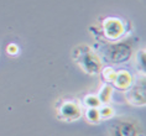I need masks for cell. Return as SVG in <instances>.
Instances as JSON below:
<instances>
[{
  "label": "cell",
  "mask_w": 146,
  "mask_h": 136,
  "mask_svg": "<svg viewBox=\"0 0 146 136\" xmlns=\"http://www.w3.org/2000/svg\"><path fill=\"white\" fill-rule=\"evenodd\" d=\"M73 57L78 62L81 68L88 74H98L103 69L100 57L86 45L76 47L74 52H73Z\"/></svg>",
  "instance_id": "1"
},
{
  "label": "cell",
  "mask_w": 146,
  "mask_h": 136,
  "mask_svg": "<svg viewBox=\"0 0 146 136\" xmlns=\"http://www.w3.org/2000/svg\"><path fill=\"white\" fill-rule=\"evenodd\" d=\"M105 60L113 63H123L126 62L133 54V42L131 40H123L120 42H114L104 48Z\"/></svg>",
  "instance_id": "2"
},
{
  "label": "cell",
  "mask_w": 146,
  "mask_h": 136,
  "mask_svg": "<svg viewBox=\"0 0 146 136\" xmlns=\"http://www.w3.org/2000/svg\"><path fill=\"white\" fill-rule=\"evenodd\" d=\"M126 29L119 17H107L103 21V34L110 41H118L124 36Z\"/></svg>",
  "instance_id": "3"
},
{
  "label": "cell",
  "mask_w": 146,
  "mask_h": 136,
  "mask_svg": "<svg viewBox=\"0 0 146 136\" xmlns=\"http://www.w3.org/2000/svg\"><path fill=\"white\" fill-rule=\"evenodd\" d=\"M58 115H60V119L67 121L77 120L82 115V108L76 102H71V100L63 102L58 108Z\"/></svg>",
  "instance_id": "4"
},
{
  "label": "cell",
  "mask_w": 146,
  "mask_h": 136,
  "mask_svg": "<svg viewBox=\"0 0 146 136\" xmlns=\"http://www.w3.org/2000/svg\"><path fill=\"white\" fill-rule=\"evenodd\" d=\"M126 99L131 105L134 106H145L146 99H145V86L141 87L136 86L133 88H129V92L126 93Z\"/></svg>",
  "instance_id": "5"
},
{
  "label": "cell",
  "mask_w": 146,
  "mask_h": 136,
  "mask_svg": "<svg viewBox=\"0 0 146 136\" xmlns=\"http://www.w3.org/2000/svg\"><path fill=\"white\" fill-rule=\"evenodd\" d=\"M133 83H134V78L130 72L125 71V69L116 72V78L114 80V84L116 88H119L121 90H127L133 86Z\"/></svg>",
  "instance_id": "6"
},
{
  "label": "cell",
  "mask_w": 146,
  "mask_h": 136,
  "mask_svg": "<svg viewBox=\"0 0 146 136\" xmlns=\"http://www.w3.org/2000/svg\"><path fill=\"white\" fill-rule=\"evenodd\" d=\"M115 136H137V126L129 121H123L115 127Z\"/></svg>",
  "instance_id": "7"
},
{
  "label": "cell",
  "mask_w": 146,
  "mask_h": 136,
  "mask_svg": "<svg viewBox=\"0 0 146 136\" xmlns=\"http://www.w3.org/2000/svg\"><path fill=\"white\" fill-rule=\"evenodd\" d=\"M111 95H113V86L107 83V84H104L103 88L100 89L99 94H98V98H99L102 104H108V103H110V100H111Z\"/></svg>",
  "instance_id": "8"
},
{
  "label": "cell",
  "mask_w": 146,
  "mask_h": 136,
  "mask_svg": "<svg viewBox=\"0 0 146 136\" xmlns=\"http://www.w3.org/2000/svg\"><path fill=\"white\" fill-rule=\"evenodd\" d=\"M86 117L89 123L97 124L100 121V113H99V108H87L86 111Z\"/></svg>",
  "instance_id": "9"
},
{
  "label": "cell",
  "mask_w": 146,
  "mask_h": 136,
  "mask_svg": "<svg viewBox=\"0 0 146 136\" xmlns=\"http://www.w3.org/2000/svg\"><path fill=\"white\" fill-rule=\"evenodd\" d=\"M83 104H84L87 108H99L102 105V103L98 98V95H87L83 100Z\"/></svg>",
  "instance_id": "10"
},
{
  "label": "cell",
  "mask_w": 146,
  "mask_h": 136,
  "mask_svg": "<svg viewBox=\"0 0 146 136\" xmlns=\"http://www.w3.org/2000/svg\"><path fill=\"white\" fill-rule=\"evenodd\" d=\"M102 74H103L104 79L107 80L109 84L114 83V80L116 78V71L114 68H111V67H107V68L102 69Z\"/></svg>",
  "instance_id": "11"
},
{
  "label": "cell",
  "mask_w": 146,
  "mask_h": 136,
  "mask_svg": "<svg viewBox=\"0 0 146 136\" xmlns=\"http://www.w3.org/2000/svg\"><path fill=\"white\" fill-rule=\"evenodd\" d=\"M145 50H140V51H137V53H136V64H137V68H139V71L141 69V72L142 73H145Z\"/></svg>",
  "instance_id": "12"
},
{
  "label": "cell",
  "mask_w": 146,
  "mask_h": 136,
  "mask_svg": "<svg viewBox=\"0 0 146 136\" xmlns=\"http://www.w3.org/2000/svg\"><path fill=\"white\" fill-rule=\"evenodd\" d=\"M99 113H100L102 119H110V117H113V115H114V109H113L111 106H109L108 104H104L103 106H100Z\"/></svg>",
  "instance_id": "13"
},
{
  "label": "cell",
  "mask_w": 146,
  "mask_h": 136,
  "mask_svg": "<svg viewBox=\"0 0 146 136\" xmlns=\"http://www.w3.org/2000/svg\"><path fill=\"white\" fill-rule=\"evenodd\" d=\"M6 52H8V54H10V56H16V54L19 53V46H17L16 43H10V45H8V47H6Z\"/></svg>",
  "instance_id": "14"
}]
</instances>
